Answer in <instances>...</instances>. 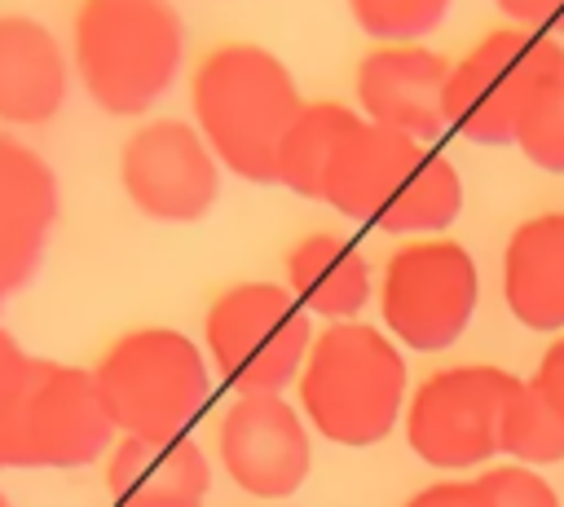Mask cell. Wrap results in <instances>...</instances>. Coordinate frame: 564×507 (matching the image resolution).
<instances>
[{
  "mask_svg": "<svg viewBox=\"0 0 564 507\" xmlns=\"http://www.w3.org/2000/svg\"><path fill=\"white\" fill-rule=\"evenodd\" d=\"M304 97L291 66L251 40L216 44L189 75V115L225 172L278 185V145Z\"/></svg>",
  "mask_w": 564,
  "mask_h": 507,
  "instance_id": "cell-1",
  "label": "cell"
},
{
  "mask_svg": "<svg viewBox=\"0 0 564 507\" xmlns=\"http://www.w3.org/2000/svg\"><path fill=\"white\" fill-rule=\"evenodd\" d=\"M322 203L383 234H445L463 212V176L432 145L361 119L330 163Z\"/></svg>",
  "mask_w": 564,
  "mask_h": 507,
  "instance_id": "cell-2",
  "label": "cell"
},
{
  "mask_svg": "<svg viewBox=\"0 0 564 507\" xmlns=\"http://www.w3.org/2000/svg\"><path fill=\"white\" fill-rule=\"evenodd\" d=\"M185 66V22L172 0H79L70 71L88 101L115 119L154 110Z\"/></svg>",
  "mask_w": 564,
  "mask_h": 507,
  "instance_id": "cell-3",
  "label": "cell"
},
{
  "mask_svg": "<svg viewBox=\"0 0 564 507\" xmlns=\"http://www.w3.org/2000/svg\"><path fill=\"white\" fill-rule=\"evenodd\" d=\"M405 357L397 339L366 322H330L295 379L308 428L335 445H379L405 414Z\"/></svg>",
  "mask_w": 564,
  "mask_h": 507,
  "instance_id": "cell-4",
  "label": "cell"
},
{
  "mask_svg": "<svg viewBox=\"0 0 564 507\" xmlns=\"http://www.w3.org/2000/svg\"><path fill=\"white\" fill-rule=\"evenodd\" d=\"M93 379L115 432L137 441L189 436L212 397L207 353L172 326H137L119 335L97 357Z\"/></svg>",
  "mask_w": 564,
  "mask_h": 507,
  "instance_id": "cell-5",
  "label": "cell"
},
{
  "mask_svg": "<svg viewBox=\"0 0 564 507\" xmlns=\"http://www.w3.org/2000/svg\"><path fill=\"white\" fill-rule=\"evenodd\" d=\"M564 84V44L546 31L498 26L449 71L445 119L476 145H516L529 110Z\"/></svg>",
  "mask_w": 564,
  "mask_h": 507,
  "instance_id": "cell-6",
  "label": "cell"
},
{
  "mask_svg": "<svg viewBox=\"0 0 564 507\" xmlns=\"http://www.w3.org/2000/svg\"><path fill=\"white\" fill-rule=\"evenodd\" d=\"M313 339V313L286 282L264 278L225 287L203 317L207 357L234 392H286V384L300 379Z\"/></svg>",
  "mask_w": 564,
  "mask_h": 507,
  "instance_id": "cell-7",
  "label": "cell"
},
{
  "mask_svg": "<svg viewBox=\"0 0 564 507\" xmlns=\"http://www.w3.org/2000/svg\"><path fill=\"white\" fill-rule=\"evenodd\" d=\"M520 375L467 362L427 375L405 406V445L436 472H467L502 454V419L520 392Z\"/></svg>",
  "mask_w": 564,
  "mask_h": 507,
  "instance_id": "cell-8",
  "label": "cell"
},
{
  "mask_svg": "<svg viewBox=\"0 0 564 507\" xmlns=\"http://www.w3.org/2000/svg\"><path fill=\"white\" fill-rule=\"evenodd\" d=\"M480 304V273L454 238L401 242L379 278V313L397 344L414 353H441L463 339Z\"/></svg>",
  "mask_w": 564,
  "mask_h": 507,
  "instance_id": "cell-9",
  "label": "cell"
},
{
  "mask_svg": "<svg viewBox=\"0 0 564 507\" xmlns=\"http://www.w3.org/2000/svg\"><path fill=\"white\" fill-rule=\"evenodd\" d=\"M220 159L185 119H145L119 150V185L128 203L163 225H194L220 198Z\"/></svg>",
  "mask_w": 564,
  "mask_h": 507,
  "instance_id": "cell-10",
  "label": "cell"
},
{
  "mask_svg": "<svg viewBox=\"0 0 564 507\" xmlns=\"http://www.w3.org/2000/svg\"><path fill=\"white\" fill-rule=\"evenodd\" d=\"M115 419L97 392L93 370L35 357L13 467H84L115 445Z\"/></svg>",
  "mask_w": 564,
  "mask_h": 507,
  "instance_id": "cell-11",
  "label": "cell"
},
{
  "mask_svg": "<svg viewBox=\"0 0 564 507\" xmlns=\"http://www.w3.org/2000/svg\"><path fill=\"white\" fill-rule=\"evenodd\" d=\"M216 445L225 476L264 503L291 498L313 467L308 419L282 392H238L220 414Z\"/></svg>",
  "mask_w": 564,
  "mask_h": 507,
  "instance_id": "cell-12",
  "label": "cell"
},
{
  "mask_svg": "<svg viewBox=\"0 0 564 507\" xmlns=\"http://www.w3.org/2000/svg\"><path fill=\"white\" fill-rule=\"evenodd\" d=\"M454 62L427 44H375L352 75L361 119L405 132L414 141H436L445 119V88Z\"/></svg>",
  "mask_w": 564,
  "mask_h": 507,
  "instance_id": "cell-13",
  "label": "cell"
},
{
  "mask_svg": "<svg viewBox=\"0 0 564 507\" xmlns=\"http://www.w3.org/2000/svg\"><path fill=\"white\" fill-rule=\"evenodd\" d=\"M53 220H57L53 168L26 141L0 128V300L35 278Z\"/></svg>",
  "mask_w": 564,
  "mask_h": 507,
  "instance_id": "cell-14",
  "label": "cell"
},
{
  "mask_svg": "<svg viewBox=\"0 0 564 507\" xmlns=\"http://www.w3.org/2000/svg\"><path fill=\"white\" fill-rule=\"evenodd\" d=\"M66 93L70 57L57 35L26 13H0V123L40 128L57 119Z\"/></svg>",
  "mask_w": 564,
  "mask_h": 507,
  "instance_id": "cell-15",
  "label": "cell"
},
{
  "mask_svg": "<svg viewBox=\"0 0 564 507\" xmlns=\"http://www.w3.org/2000/svg\"><path fill=\"white\" fill-rule=\"evenodd\" d=\"M106 489L115 507H203L212 494V463L189 436H119L106 459Z\"/></svg>",
  "mask_w": 564,
  "mask_h": 507,
  "instance_id": "cell-16",
  "label": "cell"
},
{
  "mask_svg": "<svg viewBox=\"0 0 564 507\" xmlns=\"http://www.w3.org/2000/svg\"><path fill=\"white\" fill-rule=\"evenodd\" d=\"M502 300L529 331H564V212L529 216L502 247Z\"/></svg>",
  "mask_w": 564,
  "mask_h": 507,
  "instance_id": "cell-17",
  "label": "cell"
},
{
  "mask_svg": "<svg viewBox=\"0 0 564 507\" xmlns=\"http://www.w3.org/2000/svg\"><path fill=\"white\" fill-rule=\"evenodd\" d=\"M282 282L313 317H326V326L357 322L370 304V260L344 234L317 229L295 238L282 256Z\"/></svg>",
  "mask_w": 564,
  "mask_h": 507,
  "instance_id": "cell-18",
  "label": "cell"
},
{
  "mask_svg": "<svg viewBox=\"0 0 564 507\" xmlns=\"http://www.w3.org/2000/svg\"><path fill=\"white\" fill-rule=\"evenodd\" d=\"M357 123H361V110L344 101H304L278 145V185L322 203L330 163Z\"/></svg>",
  "mask_w": 564,
  "mask_h": 507,
  "instance_id": "cell-19",
  "label": "cell"
},
{
  "mask_svg": "<svg viewBox=\"0 0 564 507\" xmlns=\"http://www.w3.org/2000/svg\"><path fill=\"white\" fill-rule=\"evenodd\" d=\"M502 454H511L524 467L564 463V423L546 410V401L529 388V379L520 384V392L502 419Z\"/></svg>",
  "mask_w": 564,
  "mask_h": 507,
  "instance_id": "cell-20",
  "label": "cell"
},
{
  "mask_svg": "<svg viewBox=\"0 0 564 507\" xmlns=\"http://www.w3.org/2000/svg\"><path fill=\"white\" fill-rule=\"evenodd\" d=\"M454 0H348L352 22L379 44H419L432 35Z\"/></svg>",
  "mask_w": 564,
  "mask_h": 507,
  "instance_id": "cell-21",
  "label": "cell"
},
{
  "mask_svg": "<svg viewBox=\"0 0 564 507\" xmlns=\"http://www.w3.org/2000/svg\"><path fill=\"white\" fill-rule=\"evenodd\" d=\"M463 507H560V494L533 467L507 463L480 472L476 481H463Z\"/></svg>",
  "mask_w": 564,
  "mask_h": 507,
  "instance_id": "cell-22",
  "label": "cell"
},
{
  "mask_svg": "<svg viewBox=\"0 0 564 507\" xmlns=\"http://www.w3.org/2000/svg\"><path fill=\"white\" fill-rule=\"evenodd\" d=\"M31 366H35V357H31V353L0 326V467H13L18 419H22V401H26Z\"/></svg>",
  "mask_w": 564,
  "mask_h": 507,
  "instance_id": "cell-23",
  "label": "cell"
},
{
  "mask_svg": "<svg viewBox=\"0 0 564 507\" xmlns=\"http://www.w3.org/2000/svg\"><path fill=\"white\" fill-rule=\"evenodd\" d=\"M529 388L546 401V410L564 423V335L546 344V353L538 357V370L529 375Z\"/></svg>",
  "mask_w": 564,
  "mask_h": 507,
  "instance_id": "cell-24",
  "label": "cell"
},
{
  "mask_svg": "<svg viewBox=\"0 0 564 507\" xmlns=\"http://www.w3.org/2000/svg\"><path fill=\"white\" fill-rule=\"evenodd\" d=\"M498 13L511 22V26H524V31H564V0H494Z\"/></svg>",
  "mask_w": 564,
  "mask_h": 507,
  "instance_id": "cell-25",
  "label": "cell"
},
{
  "mask_svg": "<svg viewBox=\"0 0 564 507\" xmlns=\"http://www.w3.org/2000/svg\"><path fill=\"white\" fill-rule=\"evenodd\" d=\"M405 507H463V481H436V485L419 489Z\"/></svg>",
  "mask_w": 564,
  "mask_h": 507,
  "instance_id": "cell-26",
  "label": "cell"
},
{
  "mask_svg": "<svg viewBox=\"0 0 564 507\" xmlns=\"http://www.w3.org/2000/svg\"><path fill=\"white\" fill-rule=\"evenodd\" d=\"M0 507H13V503H9V498H4V494H0Z\"/></svg>",
  "mask_w": 564,
  "mask_h": 507,
  "instance_id": "cell-27",
  "label": "cell"
},
{
  "mask_svg": "<svg viewBox=\"0 0 564 507\" xmlns=\"http://www.w3.org/2000/svg\"><path fill=\"white\" fill-rule=\"evenodd\" d=\"M269 507H286V503H269Z\"/></svg>",
  "mask_w": 564,
  "mask_h": 507,
  "instance_id": "cell-28",
  "label": "cell"
}]
</instances>
